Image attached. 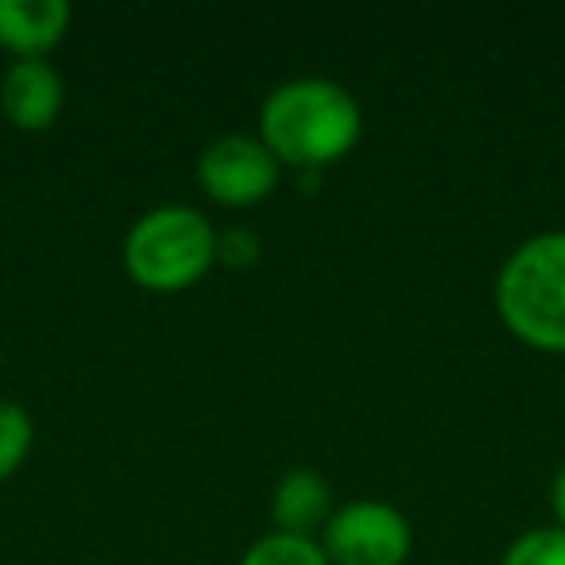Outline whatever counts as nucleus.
I'll use <instances>...</instances> for the list:
<instances>
[{"instance_id": "1", "label": "nucleus", "mask_w": 565, "mask_h": 565, "mask_svg": "<svg viewBox=\"0 0 565 565\" xmlns=\"http://www.w3.org/2000/svg\"><path fill=\"white\" fill-rule=\"evenodd\" d=\"M361 105L333 78H295L271 89L259 109V140L279 167L322 171L361 140Z\"/></svg>"}, {"instance_id": "2", "label": "nucleus", "mask_w": 565, "mask_h": 565, "mask_svg": "<svg viewBox=\"0 0 565 565\" xmlns=\"http://www.w3.org/2000/svg\"><path fill=\"white\" fill-rule=\"evenodd\" d=\"M495 310L523 345L565 353V233H539L503 259Z\"/></svg>"}, {"instance_id": "3", "label": "nucleus", "mask_w": 565, "mask_h": 565, "mask_svg": "<svg viewBox=\"0 0 565 565\" xmlns=\"http://www.w3.org/2000/svg\"><path fill=\"white\" fill-rule=\"evenodd\" d=\"M213 264H217V228L190 205L148 210L125 236L128 279L143 291H190L210 275Z\"/></svg>"}, {"instance_id": "4", "label": "nucleus", "mask_w": 565, "mask_h": 565, "mask_svg": "<svg viewBox=\"0 0 565 565\" xmlns=\"http://www.w3.org/2000/svg\"><path fill=\"white\" fill-rule=\"evenodd\" d=\"M411 523L399 508L380 500H353L333 511L322 531L330 565H407Z\"/></svg>"}, {"instance_id": "5", "label": "nucleus", "mask_w": 565, "mask_h": 565, "mask_svg": "<svg viewBox=\"0 0 565 565\" xmlns=\"http://www.w3.org/2000/svg\"><path fill=\"white\" fill-rule=\"evenodd\" d=\"M279 159L267 151V143L259 136L228 132L221 140H213L198 159V182L202 190L221 205H244L264 202L267 194H275L279 186Z\"/></svg>"}, {"instance_id": "6", "label": "nucleus", "mask_w": 565, "mask_h": 565, "mask_svg": "<svg viewBox=\"0 0 565 565\" xmlns=\"http://www.w3.org/2000/svg\"><path fill=\"white\" fill-rule=\"evenodd\" d=\"M66 105V86L47 58H17L0 78V109L20 132H47Z\"/></svg>"}, {"instance_id": "7", "label": "nucleus", "mask_w": 565, "mask_h": 565, "mask_svg": "<svg viewBox=\"0 0 565 565\" xmlns=\"http://www.w3.org/2000/svg\"><path fill=\"white\" fill-rule=\"evenodd\" d=\"M66 0H0V47L17 58H43L71 32Z\"/></svg>"}, {"instance_id": "8", "label": "nucleus", "mask_w": 565, "mask_h": 565, "mask_svg": "<svg viewBox=\"0 0 565 565\" xmlns=\"http://www.w3.org/2000/svg\"><path fill=\"white\" fill-rule=\"evenodd\" d=\"M333 515V488L322 472L291 469L271 492V519L275 531L315 539V531H326Z\"/></svg>"}, {"instance_id": "9", "label": "nucleus", "mask_w": 565, "mask_h": 565, "mask_svg": "<svg viewBox=\"0 0 565 565\" xmlns=\"http://www.w3.org/2000/svg\"><path fill=\"white\" fill-rule=\"evenodd\" d=\"M241 565H330V557H326L322 542L271 531L244 550Z\"/></svg>"}, {"instance_id": "10", "label": "nucleus", "mask_w": 565, "mask_h": 565, "mask_svg": "<svg viewBox=\"0 0 565 565\" xmlns=\"http://www.w3.org/2000/svg\"><path fill=\"white\" fill-rule=\"evenodd\" d=\"M35 446V423L20 403L0 399V480H9Z\"/></svg>"}, {"instance_id": "11", "label": "nucleus", "mask_w": 565, "mask_h": 565, "mask_svg": "<svg viewBox=\"0 0 565 565\" xmlns=\"http://www.w3.org/2000/svg\"><path fill=\"white\" fill-rule=\"evenodd\" d=\"M500 565H565V531L542 526V531L519 534Z\"/></svg>"}, {"instance_id": "12", "label": "nucleus", "mask_w": 565, "mask_h": 565, "mask_svg": "<svg viewBox=\"0 0 565 565\" xmlns=\"http://www.w3.org/2000/svg\"><path fill=\"white\" fill-rule=\"evenodd\" d=\"M256 256H259V241L248 228H225V233H217V259L225 267H248L256 264Z\"/></svg>"}, {"instance_id": "13", "label": "nucleus", "mask_w": 565, "mask_h": 565, "mask_svg": "<svg viewBox=\"0 0 565 565\" xmlns=\"http://www.w3.org/2000/svg\"><path fill=\"white\" fill-rule=\"evenodd\" d=\"M550 503H554L557 526L565 531V465H562V472L554 477V492H550Z\"/></svg>"}]
</instances>
